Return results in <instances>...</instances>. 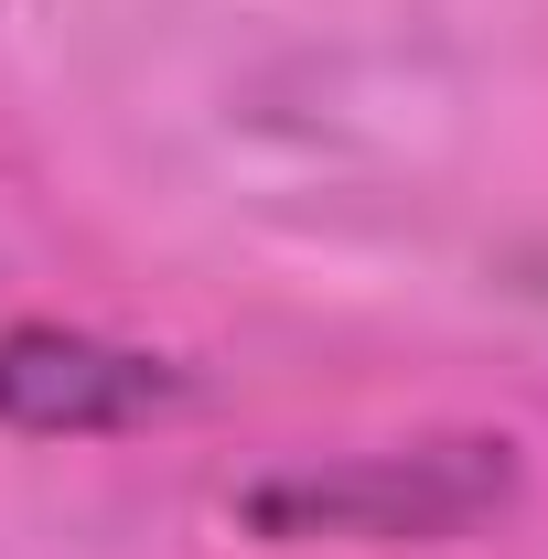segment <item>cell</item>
Masks as SVG:
<instances>
[{"instance_id": "obj_2", "label": "cell", "mask_w": 548, "mask_h": 559, "mask_svg": "<svg viewBox=\"0 0 548 559\" xmlns=\"http://www.w3.org/2000/svg\"><path fill=\"white\" fill-rule=\"evenodd\" d=\"M194 399V366L119 334H75V323H11L0 334V430L33 441H108V430H151Z\"/></svg>"}, {"instance_id": "obj_1", "label": "cell", "mask_w": 548, "mask_h": 559, "mask_svg": "<svg viewBox=\"0 0 548 559\" xmlns=\"http://www.w3.org/2000/svg\"><path fill=\"white\" fill-rule=\"evenodd\" d=\"M516 495V441L505 430H441V441H388V452H334V463H279L237 495V527L312 549V538H355V549H430L463 538Z\"/></svg>"}]
</instances>
